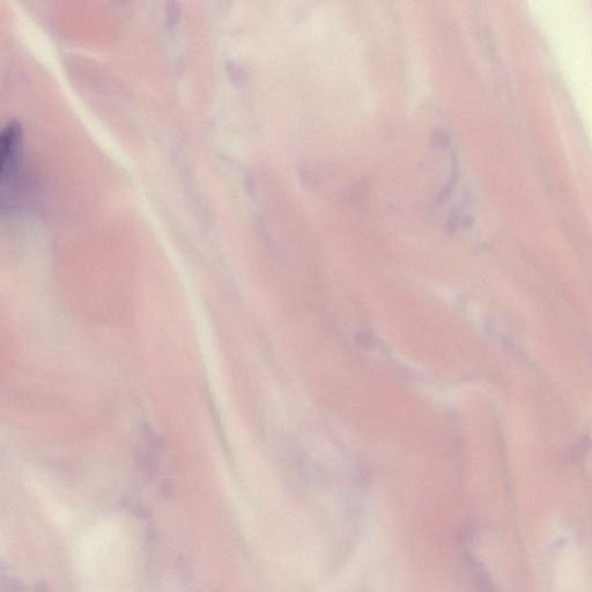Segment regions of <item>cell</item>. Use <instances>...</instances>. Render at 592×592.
<instances>
[{
    "label": "cell",
    "mask_w": 592,
    "mask_h": 592,
    "mask_svg": "<svg viewBox=\"0 0 592 592\" xmlns=\"http://www.w3.org/2000/svg\"><path fill=\"white\" fill-rule=\"evenodd\" d=\"M24 154V132L19 123L6 125L0 136V177L3 183L13 182L19 175Z\"/></svg>",
    "instance_id": "cell-1"
}]
</instances>
